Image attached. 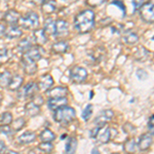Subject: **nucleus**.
<instances>
[{"label":"nucleus","instance_id":"1","mask_svg":"<svg viewBox=\"0 0 154 154\" xmlns=\"http://www.w3.org/2000/svg\"><path fill=\"white\" fill-rule=\"evenodd\" d=\"M95 26V12L91 9H85L79 12L74 19V28L80 34L88 33Z\"/></svg>","mask_w":154,"mask_h":154},{"label":"nucleus","instance_id":"2","mask_svg":"<svg viewBox=\"0 0 154 154\" xmlns=\"http://www.w3.org/2000/svg\"><path fill=\"white\" fill-rule=\"evenodd\" d=\"M76 112L72 107L70 106H63L60 107L54 112V119L58 123L67 125L75 119Z\"/></svg>","mask_w":154,"mask_h":154},{"label":"nucleus","instance_id":"3","mask_svg":"<svg viewBox=\"0 0 154 154\" xmlns=\"http://www.w3.org/2000/svg\"><path fill=\"white\" fill-rule=\"evenodd\" d=\"M20 23H21V26L24 29H36L39 26V17L36 12L29 11L28 14H25L23 18L20 19Z\"/></svg>","mask_w":154,"mask_h":154},{"label":"nucleus","instance_id":"4","mask_svg":"<svg viewBox=\"0 0 154 154\" xmlns=\"http://www.w3.org/2000/svg\"><path fill=\"white\" fill-rule=\"evenodd\" d=\"M88 78V71L80 66H74L70 70V80L73 83L79 84Z\"/></svg>","mask_w":154,"mask_h":154},{"label":"nucleus","instance_id":"5","mask_svg":"<svg viewBox=\"0 0 154 154\" xmlns=\"http://www.w3.org/2000/svg\"><path fill=\"white\" fill-rule=\"evenodd\" d=\"M38 91V86H37V83L35 82H30L27 85H25L21 91H19L18 94V99L20 100H26L28 98H31L36 94V91Z\"/></svg>","mask_w":154,"mask_h":154},{"label":"nucleus","instance_id":"6","mask_svg":"<svg viewBox=\"0 0 154 154\" xmlns=\"http://www.w3.org/2000/svg\"><path fill=\"white\" fill-rule=\"evenodd\" d=\"M140 16L147 23L153 22V2H146L140 7Z\"/></svg>","mask_w":154,"mask_h":154},{"label":"nucleus","instance_id":"7","mask_svg":"<svg viewBox=\"0 0 154 154\" xmlns=\"http://www.w3.org/2000/svg\"><path fill=\"white\" fill-rule=\"evenodd\" d=\"M41 49L35 46V48H31L28 51H26L22 60L27 62H32V63H36L37 61H39L41 59Z\"/></svg>","mask_w":154,"mask_h":154},{"label":"nucleus","instance_id":"8","mask_svg":"<svg viewBox=\"0 0 154 154\" xmlns=\"http://www.w3.org/2000/svg\"><path fill=\"white\" fill-rule=\"evenodd\" d=\"M114 115L113 111L112 110H103L102 112H100L98 114V116L96 117L95 119V125H97L98 126H103L104 125H106L107 122H109V121L112 119Z\"/></svg>","mask_w":154,"mask_h":154},{"label":"nucleus","instance_id":"9","mask_svg":"<svg viewBox=\"0 0 154 154\" xmlns=\"http://www.w3.org/2000/svg\"><path fill=\"white\" fill-rule=\"evenodd\" d=\"M69 34V25L66 21L58 20L54 24V35L66 36Z\"/></svg>","mask_w":154,"mask_h":154},{"label":"nucleus","instance_id":"10","mask_svg":"<svg viewBox=\"0 0 154 154\" xmlns=\"http://www.w3.org/2000/svg\"><path fill=\"white\" fill-rule=\"evenodd\" d=\"M53 84H54L53 77L49 75V74H45V75L40 77V80L37 83V86H38V89L46 91L53 86Z\"/></svg>","mask_w":154,"mask_h":154},{"label":"nucleus","instance_id":"11","mask_svg":"<svg viewBox=\"0 0 154 154\" xmlns=\"http://www.w3.org/2000/svg\"><path fill=\"white\" fill-rule=\"evenodd\" d=\"M20 14L14 9H11L3 16V20L6 24L11 26H16V24L20 21Z\"/></svg>","mask_w":154,"mask_h":154},{"label":"nucleus","instance_id":"12","mask_svg":"<svg viewBox=\"0 0 154 154\" xmlns=\"http://www.w3.org/2000/svg\"><path fill=\"white\" fill-rule=\"evenodd\" d=\"M68 103L67 98H49L48 101V106L51 110H57L60 107L66 106Z\"/></svg>","mask_w":154,"mask_h":154},{"label":"nucleus","instance_id":"13","mask_svg":"<svg viewBox=\"0 0 154 154\" xmlns=\"http://www.w3.org/2000/svg\"><path fill=\"white\" fill-rule=\"evenodd\" d=\"M152 142H153V136L151 134H145V135L141 136L140 138V141L138 143V146H139V149L141 151H145L149 149L151 145H152Z\"/></svg>","mask_w":154,"mask_h":154},{"label":"nucleus","instance_id":"14","mask_svg":"<svg viewBox=\"0 0 154 154\" xmlns=\"http://www.w3.org/2000/svg\"><path fill=\"white\" fill-rule=\"evenodd\" d=\"M139 40V36L133 30H126L122 34V41L126 44H136Z\"/></svg>","mask_w":154,"mask_h":154},{"label":"nucleus","instance_id":"15","mask_svg":"<svg viewBox=\"0 0 154 154\" xmlns=\"http://www.w3.org/2000/svg\"><path fill=\"white\" fill-rule=\"evenodd\" d=\"M36 139V135L33 131H26V133L22 134L21 136L18 137L17 141H18L19 144H22V145H28V144L34 142Z\"/></svg>","mask_w":154,"mask_h":154},{"label":"nucleus","instance_id":"16","mask_svg":"<svg viewBox=\"0 0 154 154\" xmlns=\"http://www.w3.org/2000/svg\"><path fill=\"white\" fill-rule=\"evenodd\" d=\"M25 113L30 117H35L40 113V106H38L34 102H29L25 106Z\"/></svg>","mask_w":154,"mask_h":154},{"label":"nucleus","instance_id":"17","mask_svg":"<svg viewBox=\"0 0 154 154\" xmlns=\"http://www.w3.org/2000/svg\"><path fill=\"white\" fill-rule=\"evenodd\" d=\"M51 98H66L68 95V88L65 86H57L48 91Z\"/></svg>","mask_w":154,"mask_h":154},{"label":"nucleus","instance_id":"18","mask_svg":"<svg viewBox=\"0 0 154 154\" xmlns=\"http://www.w3.org/2000/svg\"><path fill=\"white\" fill-rule=\"evenodd\" d=\"M22 34H23V32H22V30L20 29L18 26H11L8 29L5 30L4 36L8 39H14V38L21 37Z\"/></svg>","mask_w":154,"mask_h":154},{"label":"nucleus","instance_id":"19","mask_svg":"<svg viewBox=\"0 0 154 154\" xmlns=\"http://www.w3.org/2000/svg\"><path fill=\"white\" fill-rule=\"evenodd\" d=\"M23 77L20 76V75H14V76H11V79L8 83V88L11 89V91H16L21 88L22 84H23Z\"/></svg>","mask_w":154,"mask_h":154},{"label":"nucleus","instance_id":"20","mask_svg":"<svg viewBox=\"0 0 154 154\" xmlns=\"http://www.w3.org/2000/svg\"><path fill=\"white\" fill-rule=\"evenodd\" d=\"M51 49L54 53L57 54H65L69 49V44L67 41H57L51 45Z\"/></svg>","mask_w":154,"mask_h":154},{"label":"nucleus","instance_id":"21","mask_svg":"<svg viewBox=\"0 0 154 154\" xmlns=\"http://www.w3.org/2000/svg\"><path fill=\"white\" fill-rule=\"evenodd\" d=\"M33 39L38 44H44L48 42V36L43 31V29H36L33 32Z\"/></svg>","mask_w":154,"mask_h":154},{"label":"nucleus","instance_id":"22","mask_svg":"<svg viewBox=\"0 0 154 154\" xmlns=\"http://www.w3.org/2000/svg\"><path fill=\"white\" fill-rule=\"evenodd\" d=\"M111 130L109 128H104L103 131H100L97 136V139H98V142L100 144H106L110 141V137H111Z\"/></svg>","mask_w":154,"mask_h":154},{"label":"nucleus","instance_id":"23","mask_svg":"<svg viewBox=\"0 0 154 154\" xmlns=\"http://www.w3.org/2000/svg\"><path fill=\"white\" fill-rule=\"evenodd\" d=\"M77 148V140L75 137H70V138L67 139L66 142V147L65 151L66 154H74Z\"/></svg>","mask_w":154,"mask_h":154},{"label":"nucleus","instance_id":"24","mask_svg":"<svg viewBox=\"0 0 154 154\" xmlns=\"http://www.w3.org/2000/svg\"><path fill=\"white\" fill-rule=\"evenodd\" d=\"M56 139V135L49 128H45L40 133V140L42 143H51Z\"/></svg>","mask_w":154,"mask_h":154},{"label":"nucleus","instance_id":"25","mask_svg":"<svg viewBox=\"0 0 154 154\" xmlns=\"http://www.w3.org/2000/svg\"><path fill=\"white\" fill-rule=\"evenodd\" d=\"M22 64H23L25 72H26L27 74H29V75H33L37 71L36 63H32V62H27V61H23V60H22Z\"/></svg>","mask_w":154,"mask_h":154},{"label":"nucleus","instance_id":"26","mask_svg":"<svg viewBox=\"0 0 154 154\" xmlns=\"http://www.w3.org/2000/svg\"><path fill=\"white\" fill-rule=\"evenodd\" d=\"M31 48H32V42L30 38L22 39L18 44V49L21 53H26V51H28Z\"/></svg>","mask_w":154,"mask_h":154},{"label":"nucleus","instance_id":"27","mask_svg":"<svg viewBox=\"0 0 154 154\" xmlns=\"http://www.w3.org/2000/svg\"><path fill=\"white\" fill-rule=\"evenodd\" d=\"M56 11V2L54 1H43L42 2V11L44 14H51Z\"/></svg>","mask_w":154,"mask_h":154},{"label":"nucleus","instance_id":"28","mask_svg":"<svg viewBox=\"0 0 154 154\" xmlns=\"http://www.w3.org/2000/svg\"><path fill=\"white\" fill-rule=\"evenodd\" d=\"M11 79V72L5 71V72H3V73L0 74V88H6V86L8 85Z\"/></svg>","mask_w":154,"mask_h":154},{"label":"nucleus","instance_id":"29","mask_svg":"<svg viewBox=\"0 0 154 154\" xmlns=\"http://www.w3.org/2000/svg\"><path fill=\"white\" fill-rule=\"evenodd\" d=\"M54 24H56V22H54L51 19H48L44 23L43 31L51 34V35H54Z\"/></svg>","mask_w":154,"mask_h":154},{"label":"nucleus","instance_id":"30","mask_svg":"<svg viewBox=\"0 0 154 154\" xmlns=\"http://www.w3.org/2000/svg\"><path fill=\"white\" fill-rule=\"evenodd\" d=\"M12 122V114L11 112H3L0 115V125H8Z\"/></svg>","mask_w":154,"mask_h":154},{"label":"nucleus","instance_id":"31","mask_svg":"<svg viewBox=\"0 0 154 154\" xmlns=\"http://www.w3.org/2000/svg\"><path fill=\"white\" fill-rule=\"evenodd\" d=\"M25 125H26V121H25L24 118L20 117L18 119H16V120H14L11 122V130L12 131H20L22 130V128H24Z\"/></svg>","mask_w":154,"mask_h":154},{"label":"nucleus","instance_id":"32","mask_svg":"<svg viewBox=\"0 0 154 154\" xmlns=\"http://www.w3.org/2000/svg\"><path fill=\"white\" fill-rule=\"evenodd\" d=\"M38 149L40 151H42L43 153H45V154H49V153H51L53 152V150H54V145L51 143H40L39 144V146H38Z\"/></svg>","mask_w":154,"mask_h":154},{"label":"nucleus","instance_id":"33","mask_svg":"<svg viewBox=\"0 0 154 154\" xmlns=\"http://www.w3.org/2000/svg\"><path fill=\"white\" fill-rule=\"evenodd\" d=\"M91 114H93V105L91 104H88L86 105V107L84 108L83 112H82V119L85 121H88L89 118H91Z\"/></svg>","mask_w":154,"mask_h":154},{"label":"nucleus","instance_id":"34","mask_svg":"<svg viewBox=\"0 0 154 154\" xmlns=\"http://www.w3.org/2000/svg\"><path fill=\"white\" fill-rule=\"evenodd\" d=\"M125 150L128 151V153H134L136 150V142L135 139H131L125 144Z\"/></svg>","mask_w":154,"mask_h":154},{"label":"nucleus","instance_id":"35","mask_svg":"<svg viewBox=\"0 0 154 154\" xmlns=\"http://www.w3.org/2000/svg\"><path fill=\"white\" fill-rule=\"evenodd\" d=\"M0 134H3V135H6V136H11L12 130L8 125H1L0 126Z\"/></svg>","mask_w":154,"mask_h":154},{"label":"nucleus","instance_id":"36","mask_svg":"<svg viewBox=\"0 0 154 154\" xmlns=\"http://www.w3.org/2000/svg\"><path fill=\"white\" fill-rule=\"evenodd\" d=\"M137 76H138L139 79H141V80H145V79L148 78V73L146 72L145 70H138L137 71Z\"/></svg>","mask_w":154,"mask_h":154},{"label":"nucleus","instance_id":"37","mask_svg":"<svg viewBox=\"0 0 154 154\" xmlns=\"http://www.w3.org/2000/svg\"><path fill=\"white\" fill-rule=\"evenodd\" d=\"M111 4L118 6L119 8H120V11H122V14H125V4H123L122 1H112V2H111Z\"/></svg>","mask_w":154,"mask_h":154},{"label":"nucleus","instance_id":"38","mask_svg":"<svg viewBox=\"0 0 154 154\" xmlns=\"http://www.w3.org/2000/svg\"><path fill=\"white\" fill-rule=\"evenodd\" d=\"M102 130L101 126H97L96 128H94L93 131H91V138H97V136H98L99 131Z\"/></svg>","mask_w":154,"mask_h":154},{"label":"nucleus","instance_id":"39","mask_svg":"<svg viewBox=\"0 0 154 154\" xmlns=\"http://www.w3.org/2000/svg\"><path fill=\"white\" fill-rule=\"evenodd\" d=\"M153 121H154V117L151 116L150 119H149V122H148V128H149V131H150V134L153 136Z\"/></svg>","mask_w":154,"mask_h":154},{"label":"nucleus","instance_id":"40","mask_svg":"<svg viewBox=\"0 0 154 154\" xmlns=\"http://www.w3.org/2000/svg\"><path fill=\"white\" fill-rule=\"evenodd\" d=\"M6 151V146H5V143L0 141V154H3L4 152Z\"/></svg>","mask_w":154,"mask_h":154},{"label":"nucleus","instance_id":"41","mask_svg":"<svg viewBox=\"0 0 154 154\" xmlns=\"http://www.w3.org/2000/svg\"><path fill=\"white\" fill-rule=\"evenodd\" d=\"M5 30H6V27L4 25L0 24V39L2 38V36H4L5 34Z\"/></svg>","mask_w":154,"mask_h":154},{"label":"nucleus","instance_id":"42","mask_svg":"<svg viewBox=\"0 0 154 154\" xmlns=\"http://www.w3.org/2000/svg\"><path fill=\"white\" fill-rule=\"evenodd\" d=\"M133 4H134V6H135V11H136L137 9L140 8V7L143 5V2L142 1H133Z\"/></svg>","mask_w":154,"mask_h":154},{"label":"nucleus","instance_id":"43","mask_svg":"<svg viewBox=\"0 0 154 154\" xmlns=\"http://www.w3.org/2000/svg\"><path fill=\"white\" fill-rule=\"evenodd\" d=\"M7 56V49L3 48V49H0V58L2 57H6Z\"/></svg>","mask_w":154,"mask_h":154},{"label":"nucleus","instance_id":"44","mask_svg":"<svg viewBox=\"0 0 154 154\" xmlns=\"http://www.w3.org/2000/svg\"><path fill=\"white\" fill-rule=\"evenodd\" d=\"M91 154H100V151L97 148H94L93 150H91Z\"/></svg>","mask_w":154,"mask_h":154},{"label":"nucleus","instance_id":"45","mask_svg":"<svg viewBox=\"0 0 154 154\" xmlns=\"http://www.w3.org/2000/svg\"><path fill=\"white\" fill-rule=\"evenodd\" d=\"M5 154H20L18 152H14V151H8V152H6Z\"/></svg>","mask_w":154,"mask_h":154},{"label":"nucleus","instance_id":"46","mask_svg":"<svg viewBox=\"0 0 154 154\" xmlns=\"http://www.w3.org/2000/svg\"><path fill=\"white\" fill-rule=\"evenodd\" d=\"M112 154H118V153H112Z\"/></svg>","mask_w":154,"mask_h":154},{"label":"nucleus","instance_id":"47","mask_svg":"<svg viewBox=\"0 0 154 154\" xmlns=\"http://www.w3.org/2000/svg\"><path fill=\"white\" fill-rule=\"evenodd\" d=\"M0 103H1V101H0Z\"/></svg>","mask_w":154,"mask_h":154}]
</instances>
